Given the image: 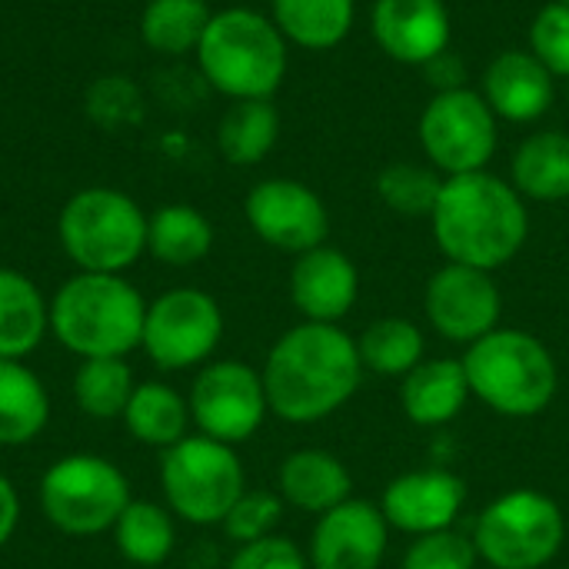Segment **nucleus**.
I'll list each match as a JSON object with an SVG mask.
<instances>
[{"label": "nucleus", "instance_id": "1", "mask_svg": "<svg viewBox=\"0 0 569 569\" xmlns=\"http://www.w3.org/2000/svg\"><path fill=\"white\" fill-rule=\"evenodd\" d=\"M267 407L287 423H317L337 413L363 380V360L337 323H300L287 330L263 367Z\"/></svg>", "mask_w": 569, "mask_h": 569}, {"label": "nucleus", "instance_id": "2", "mask_svg": "<svg viewBox=\"0 0 569 569\" xmlns=\"http://www.w3.org/2000/svg\"><path fill=\"white\" fill-rule=\"evenodd\" d=\"M430 223L433 240L450 263L490 273L510 263L530 237L523 197L510 180L490 170L447 177Z\"/></svg>", "mask_w": 569, "mask_h": 569}, {"label": "nucleus", "instance_id": "3", "mask_svg": "<svg viewBox=\"0 0 569 569\" xmlns=\"http://www.w3.org/2000/svg\"><path fill=\"white\" fill-rule=\"evenodd\" d=\"M287 37L277 23L250 7H227L210 17L197 47L200 73L230 100H270L290 63Z\"/></svg>", "mask_w": 569, "mask_h": 569}, {"label": "nucleus", "instance_id": "4", "mask_svg": "<svg viewBox=\"0 0 569 569\" xmlns=\"http://www.w3.org/2000/svg\"><path fill=\"white\" fill-rule=\"evenodd\" d=\"M147 303L120 273H77L50 300V330L77 357H127L140 347Z\"/></svg>", "mask_w": 569, "mask_h": 569}, {"label": "nucleus", "instance_id": "5", "mask_svg": "<svg viewBox=\"0 0 569 569\" xmlns=\"http://www.w3.org/2000/svg\"><path fill=\"white\" fill-rule=\"evenodd\" d=\"M470 393L503 417H537L557 393V363L527 330H490L463 357Z\"/></svg>", "mask_w": 569, "mask_h": 569}, {"label": "nucleus", "instance_id": "6", "mask_svg": "<svg viewBox=\"0 0 569 569\" xmlns=\"http://www.w3.org/2000/svg\"><path fill=\"white\" fill-rule=\"evenodd\" d=\"M60 247L83 273H123L147 250V213L120 190H77L60 210Z\"/></svg>", "mask_w": 569, "mask_h": 569}, {"label": "nucleus", "instance_id": "7", "mask_svg": "<svg viewBox=\"0 0 569 569\" xmlns=\"http://www.w3.org/2000/svg\"><path fill=\"white\" fill-rule=\"evenodd\" d=\"M130 503V483L117 463L97 453L57 460L40 480L43 517L70 537H97L113 530Z\"/></svg>", "mask_w": 569, "mask_h": 569}, {"label": "nucleus", "instance_id": "8", "mask_svg": "<svg viewBox=\"0 0 569 569\" xmlns=\"http://www.w3.org/2000/svg\"><path fill=\"white\" fill-rule=\"evenodd\" d=\"M160 483L170 510L197 527L223 523L230 507L247 490L243 467L233 447L203 433L183 437L180 443L163 450Z\"/></svg>", "mask_w": 569, "mask_h": 569}, {"label": "nucleus", "instance_id": "9", "mask_svg": "<svg viewBox=\"0 0 569 569\" xmlns=\"http://www.w3.org/2000/svg\"><path fill=\"white\" fill-rule=\"evenodd\" d=\"M567 537L563 510L537 493V490H513L493 500L473 530V543L480 560L493 569H540L547 567Z\"/></svg>", "mask_w": 569, "mask_h": 569}, {"label": "nucleus", "instance_id": "10", "mask_svg": "<svg viewBox=\"0 0 569 569\" xmlns=\"http://www.w3.org/2000/svg\"><path fill=\"white\" fill-rule=\"evenodd\" d=\"M417 137L433 170H440L443 177H460L487 170L500 143V120L480 90L460 87L433 93L427 100Z\"/></svg>", "mask_w": 569, "mask_h": 569}, {"label": "nucleus", "instance_id": "11", "mask_svg": "<svg viewBox=\"0 0 569 569\" xmlns=\"http://www.w3.org/2000/svg\"><path fill=\"white\" fill-rule=\"evenodd\" d=\"M223 337L217 300L197 287H177L147 303L140 347L160 370H190L203 363Z\"/></svg>", "mask_w": 569, "mask_h": 569}, {"label": "nucleus", "instance_id": "12", "mask_svg": "<svg viewBox=\"0 0 569 569\" xmlns=\"http://www.w3.org/2000/svg\"><path fill=\"white\" fill-rule=\"evenodd\" d=\"M187 403L200 433L230 447L250 440L270 410L263 377L240 360L207 363L197 373Z\"/></svg>", "mask_w": 569, "mask_h": 569}, {"label": "nucleus", "instance_id": "13", "mask_svg": "<svg viewBox=\"0 0 569 569\" xmlns=\"http://www.w3.org/2000/svg\"><path fill=\"white\" fill-rule=\"evenodd\" d=\"M250 230L283 250V253H307L313 247H323L330 237V210L320 200L317 190H310L300 180L290 177H270L260 180L243 203Z\"/></svg>", "mask_w": 569, "mask_h": 569}, {"label": "nucleus", "instance_id": "14", "mask_svg": "<svg viewBox=\"0 0 569 569\" xmlns=\"http://www.w3.org/2000/svg\"><path fill=\"white\" fill-rule=\"evenodd\" d=\"M423 310L433 330L453 343H477L500 323L503 297L490 270L447 263L427 280Z\"/></svg>", "mask_w": 569, "mask_h": 569}, {"label": "nucleus", "instance_id": "15", "mask_svg": "<svg viewBox=\"0 0 569 569\" xmlns=\"http://www.w3.org/2000/svg\"><path fill=\"white\" fill-rule=\"evenodd\" d=\"M370 37L390 60L427 67L450 50L453 17L447 0H373Z\"/></svg>", "mask_w": 569, "mask_h": 569}, {"label": "nucleus", "instance_id": "16", "mask_svg": "<svg viewBox=\"0 0 569 569\" xmlns=\"http://www.w3.org/2000/svg\"><path fill=\"white\" fill-rule=\"evenodd\" d=\"M387 517L370 500H347L320 517L310 540L313 569H377L387 553Z\"/></svg>", "mask_w": 569, "mask_h": 569}, {"label": "nucleus", "instance_id": "17", "mask_svg": "<svg viewBox=\"0 0 569 569\" xmlns=\"http://www.w3.org/2000/svg\"><path fill=\"white\" fill-rule=\"evenodd\" d=\"M483 100L507 123H537L557 100V77L523 47L500 50L480 73Z\"/></svg>", "mask_w": 569, "mask_h": 569}, {"label": "nucleus", "instance_id": "18", "mask_svg": "<svg viewBox=\"0 0 569 569\" xmlns=\"http://www.w3.org/2000/svg\"><path fill=\"white\" fill-rule=\"evenodd\" d=\"M467 500V487L460 477L447 470H413L397 477L383 490V517L390 527L427 537L437 530H450L460 507Z\"/></svg>", "mask_w": 569, "mask_h": 569}, {"label": "nucleus", "instance_id": "19", "mask_svg": "<svg viewBox=\"0 0 569 569\" xmlns=\"http://www.w3.org/2000/svg\"><path fill=\"white\" fill-rule=\"evenodd\" d=\"M360 293L353 260L323 243L297 257L290 270V300L310 323H337L350 313Z\"/></svg>", "mask_w": 569, "mask_h": 569}, {"label": "nucleus", "instance_id": "20", "mask_svg": "<svg viewBox=\"0 0 569 569\" xmlns=\"http://www.w3.org/2000/svg\"><path fill=\"white\" fill-rule=\"evenodd\" d=\"M510 183L523 200L560 203L569 200V133L533 130L510 157Z\"/></svg>", "mask_w": 569, "mask_h": 569}, {"label": "nucleus", "instance_id": "21", "mask_svg": "<svg viewBox=\"0 0 569 569\" xmlns=\"http://www.w3.org/2000/svg\"><path fill=\"white\" fill-rule=\"evenodd\" d=\"M470 397L463 360H420L400 383L403 413L417 427L450 423Z\"/></svg>", "mask_w": 569, "mask_h": 569}, {"label": "nucleus", "instance_id": "22", "mask_svg": "<svg viewBox=\"0 0 569 569\" xmlns=\"http://www.w3.org/2000/svg\"><path fill=\"white\" fill-rule=\"evenodd\" d=\"M353 480L347 467L327 450H297L280 467V497L307 513H330L347 503Z\"/></svg>", "mask_w": 569, "mask_h": 569}, {"label": "nucleus", "instance_id": "23", "mask_svg": "<svg viewBox=\"0 0 569 569\" xmlns=\"http://www.w3.org/2000/svg\"><path fill=\"white\" fill-rule=\"evenodd\" d=\"M50 327V307L40 287L20 270L0 267V360L33 353Z\"/></svg>", "mask_w": 569, "mask_h": 569}, {"label": "nucleus", "instance_id": "24", "mask_svg": "<svg viewBox=\"0 0 569 569\" xmlns=\"http://www.w3.org/2000/svg\"><path fill=\"white\" fill-rule=\"evenodd\" d=\"M270 20L303 50H333L340 47L357 20V0H270Z\"/></svg>", "mask_w": 569, "mask_h": 569}, {"label": "nucleus", "instance_id": "25", "mask_svg": "<svg viewBox=\"0 0 569 569\" xmlns=\"http://www.w3.org/2000/svg\"><path fill=\"white\" fill-rule=\"evenodd\" d=\"M50 400L40 377L20 360H0V447H23L43 433Z\"/></svg>", "mask_w": 569, "mask_h": 569}, {"label": "nucleus", "instance_id": "26", "mask_svg": "<svg viewBox=\"0 0 569 569\" xmlns=\"http://www.w3.org/2000/svg\"><path fill=\"white\" fill-rule=\"evenodd\" d=\"M213 247L210 220L190 203H167L147 217V253L167 267H193Z\"/></svg>", "mask_w": 569, "mask_h": 569}, {"label": "nucleus", "instance_id": "27", "mask_svg": "<svg viewBox=\"0 0 569 569\" xmlns=\"http://www.w3.org/2000/svg\"><path fill=\"white\" fill-rule=\"evenodd\" d=\"M280 137V113L273 100H233L217 127V147L227 163L253 167L260 163Z\"/></svg>", "mask_w": 569, "mask_h": 569}, {"label": "nucleus", "instance_id": "28", "mask_svg": "<svg viewBox=\"0 0 569 569\" xmlns=\"http://www.w3.org/2000/svg\"><path fill=\"white\" fill-rule=\"evenodd\" d=\"M123 423L133 440L143 447H160L170 450L187 437L190 423V403L167 383H137L133 397L123 410Z\"/></svg>", "mask_w": 569, "mask_h": 569}, {"label": "nucleus", "instance_id": "29", "mask_svg": "<svg viewBox=\"0 0 569 569\" xmlns=\"http://www.w3.org/2000/svg\"><path fill=\"white\" fill-rule=\"evenodd\" d=\"M210 17L213 13L207 0H150L140 17V33L150 50L163 57H183L197 53Z\"/></svg>", "mask_w": 569, "mask_h": 569}, {"label": "nucleus", "instance_id": "30", "mask_svg": "<svg viewBox=\"0 0 569 569\" xmlns=\"http://www.w3.org/2000/svg\"><path fill=\"white\" fill-rule=\"evenodd\" d=\"M113 540L117 550L127 563L137 567H160L177 543L173 520L163 507L150 500H130L120 520L113 523Z\"/></svg>", "mask_w": 569, "mask_h": 569}, {"label": "nucleus", "instance_id": "31", "mask_svg": "<svg viewBox=\"0 0 569 569\" xmlns=\"http://www.w3.org/2000/svg\"><path fill=\"white\" fill-rule=\"evenodd\" d=\"M133 370L123 357H93L83 360L73 377V397L80 410L93 420L123 417L133 397Z\"/></svg>", "mask_w": 569, "mask_h": 569}, {"label": "nucleus", "instance_id": "32", "mask_svg": "<svg viewBox=\"0 0 569 569\" xmlns=\"http://www.w3.org/2000/svg\"><path fill=\"white\" fill-rule=\"evenodd\" d=\"M423 333L403 317H383L370 323L357 343L363 367L383 377H407L423 360Z\"/></svg>", "mask_w": 569, "mask_h": 569}, {"label": "nucleus", "instance_id": "33", "mask_svg": "<svg viewBox=\"0 0 569 569\" xmlns=\"http://www.w3.org/2000/svg\"><path fill=\"white\" fill-rule=\"evenodd\" d=\"M443 180L447 177L430 163L393 160L377 173V197L400 217H430L440 200Z\"/></svg>", "mask_w": 569, "mask_h": 569}, {"label": "nucleus", "instance_id": "34", "mask_svg": "<svg viewBox=\"0 0 569 569\" xmlns=\"http://www.w3.org/2000/svg\"><path fill=\"white\" fill-rule=\"evenodd\" d=\"M527 50L553 73V77H567L569 80V7L547 0L533 20H530V33H527Z\"/></svg>", "mask_w": 569, "mask_h": 569}, {"label": "nucleus", "instance_id": "35", "mask_svg": "<svg viewBox=\"0 0 569 569\" xmlns=\"http://www.w3.org/2000/svg\"><path fill=\"white\" fill-rule=\"evenodd\" d=\"M283 517V500L270 490H243L240 500L230 507V513L223 517V530L230 540L243 543H257L263 537H273L277 523Z\"/></svg>", "mask_w": 569, "mask_h": 569}, {"label": "nucleus", "instance_id": "36", "mask_svg": "<svg viewBox=\"0 0 569 569\" xmlns=\"http://www.w3.org/2000/svg\"><path fill=\"white\" fill-rule=\"evenodd\" d=\"M480 560L477 543L457 530L417 537L403 557V569H473Z\"/></svg>", "mask_w": 569, "mask_h": 569}, {"label": "nucleus", "instance_id": "37", "mask_svg": "<svg viewBox=\"0 0 569 569\" xmlns=\"http://www.w3.org/2000/svg\"><path fill=\"white\" fill-rule=\"evenodd\" d=\"M227 569H307V560L293 540L263 537L257 543H243Z\"/></svg>", "mask_w": 569, "mask_h": 569}, {"label": "nucleus", "instance_id": "38", "mask_svg": "<svg viewBox=\"0 0 569 569\" xmlns=\"http://www.w3.org/2000/svg\"><path fill=\"white\" fill-rule=\"evenodd\" d=\"M420 70L427 73V83H430L437 93L467 87V83H463V77H467V63H463L453 50H443L440 57H433V60H430L427 67H420Z\"/></svg>", "mask_w": 569, "mask_h": 569}, {"label": "nucleus", "instance_id": "39", "mask_svg": "<svg viewBox=\"0 0 569 569\" xmlns=\"http://www.w3.org/2000/svg\"><path fill=\"white\" fill-rule=\"evenodd\" d=\"M20 520V497L13 490V483L0 473V547L13 537Z\"/></svg>", "mask_w": 569, "mask_h": 569}, {"label": "nucleus", "instance_id": "40", "mask_svg": "<svg viewBox=\"0 0 569 569\" xmlns=\"http://www.w3.org/2000/svg\"><path fill=\"white\" fill-rule=\"evenodd\" d=\"M557 3H567V7H569V0H557Z\"/></svg>", "mask_w": 569, "mask_h": 569}]
</instances>
